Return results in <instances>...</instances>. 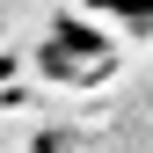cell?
Here are the masks:
<instances>
[{
    "mask_svg": "<svg viewBox=\"0 0 153 153\" xmlns=\"http://www.w3.org/2000/svg\"><path fill=\"white\" fill-rule=\"evenodd\" d=\"M109 66H117V44L95 29V15H59L36 44V73L59 88H95V80H109Z\"/></svg>",
    "mask_w": 153,
    "mask_h": 153,
    "instance_id": "cell-1",
    "label": "cell"
},
{
    "mask_svg": "<svg viewBox=\"0 0 153 153\" xmlns=\"http://www.w3.org/2000/svg\"><path fill=\"white\" fill-rule=\"evenodd\" d=\"M88 15H102L131 36H153V0H88Z\"/></svg>",
    "mask_w": 153,
    "mask_h": 153,
    "instance_id": "cell-2",
    "label": "cell"
}]
</instances>
